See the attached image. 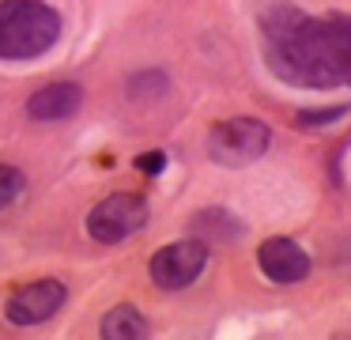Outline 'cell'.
Listing matches in <instances>:
<instances>
[{"instance_id": "8", "label": "cell", "mask_w": 351, "mask_h": 340, "mask_svg": "<svg viewBox=\"0 0 351 340\" xmlns=\"http://www.w3.org/2000/svg\"><path fill=\"white\" fill-rule=\"evenodd\" d=\"M189 234L197 242H223V246H227V242L242 238L245 227H242V219L230 216L227 208H204L189 219Z\"/></svg>"}, {"instance_id": "5", "label": "cell", "mask_w": 351, "mask_h": 340, "mask_svg": "<svg viewBox=\"0 0 351 340\" xmlns=\"http://www.w3.org/2000/svg\"><path fill=\"white\" fill-rule=\"evenodd\" d=\"M69 291H64L61 280H34V284H23L19 291H12V299L4 302V317L19 329H31V325H42L64 306Z\"/></svg>"}, {"instance_id": "11", "label": "cell", "mask_w": 351, "mask_h": 340, "mask_svg": "<svg viewBox=\"0 0 351 340\" xmlns=\"http://www.w3.org/2000/svg\"><path fill=\"white\" fill-rule=\"evenodd\" d=\"M19 193H23V174L16 166H0V212L8 208Z\"/></svg>"}, {"instance_id": "9", "label": "cell", "mask_w": 351, "mask_h": 340, "mask_svg": "<svg viewBox=\"0 0 351 340\" xmlns=\"http://www.w3.org/2000/svg\"><path fill=\"white\" fill-rule=\"evenodd\" d=\"M99 332L106 340H144L147 337V317L140 314L136 306L121 302V306H114L106 317H102V329Z\"/></svg>"}, {"instance_id": "3", "label": "cell", "mask_w": 351, "mask_h": 340, "mask_svg": "<svg viewBox=\"0 0 351 340\" xmlns=\"http://www.w3.org/2000/svg\"><path fill=\"white\" fill-rule=\"evenodd\" d=\"M144 223H147V201L136 193H114L87 212V234L102 246H117V242L132 238Z\"/></svg>"}, {"instance_id": "10", "label": "cell", "mask_w": 351, "mask_h": 340, "mask_svg": "<svg viewBox=\"0 0 351 340\" xmlns=\"http://www.w3.org/2000/svg\"><path fill=\"white\" fill-rule=\"evenodd\" d=\"M167 91V76L162 72H140L129 80V95L132 98H144V95H162Z\"/></svg>"}, {"instance_id": "4", "label": "cell", "mask_w": 351, "mask_h": 340, "mask_svg": "<svg viewBox=\"0 0 351 340\" xmlns=\"http://www.w3.org/2000/svg\"><path fill=\"white\" fill-rule=\"evenodd\" d=\"M204 264H208V246L197 238H185V242L162 246L152 257V264H147V276H152V284L159 291H182V287L197 284Z\"/></svg>"}, {"instance_id": "13", "label": "cell", "mask_w": 351, "mask_h": 340, "mask_svg": "<svg viewBox=\"0 0 351 340\" xmlns=\"http://www.w3.org/2000/svg\"><path fill=\"white\" fill-rule=\"evenodd\" d=\"M136 170L162 174V170H167V155H162V151H144V155H136Z\"/></svg>"}, {"instance_id": "7", "label": "cell", "mask_w": 351, "mask_h": 340, "mask_svg": "<svg viewBox=\"0 0 351 340\" xmlns=\"http://www.w3.org/2000/svg\"><path fill=\"white\" fill-rule=\"evenodd\" d=\"M80 106H84V87L72 80L46 83L42 91H34L27 98V113L34 121H69L72 113H80Z\"/></svg>"}, {"instance_id": "12", "label": "cell", "mask_w": 351, "mask_h": 340, "mask_svg": "<svg viewBox=\"0 0 351 340\" xmlns=\"http://www.w3.org/2000/svg\"><path fill=\"white\" fill-rule=\"evenodd\" d=\"M343 113H348V106H328V110H306V113H298V125L302 128H321V125H332V121H340Z\"/></svg>"}, {"instance_id": "1", "label": "cell", "mask_w": 351, "mask_h": 340, "mask_svg": "<svg viewBox=\"0 0 351 340\" xmlns=\"http://www.w3.org/2000/svg\"><path fill=\"white\" fill-rule=\"evenodd\" d=\"M61 38V15L46 0H0V60H34Z\"/></svg>"}, {"instance_id": "6", "label": "cell", "mask_w": 351, "mask_h": 340, "mask_svg": "<svg viewBox=\"0 0 351 340\" xmlns=\"http://www.w3.org/2000/svg\"><path fill=\"white\" fill-rule=\"evenodd\" d=\"M257 264L272 284H302L310 276V257L291 238H265L257 249Z\"/></svg>"}, {"instance_id": "2", "label": "cell", "mask_w": 351, "mask_h": 340, "mask_svg": "<svg viewBox=\"0 0 351 340\" xmlns=\"http://www.w3.org/2000/svg\"><path fill=\"white\" fill-rule=\"evenodd\" d=\"M268 140H272V133H268L265 121L230 117V121L212 125V133H208V159L219 166H250L268 151Z\"/></svg>"}]
</instances>
